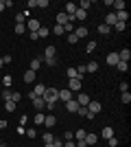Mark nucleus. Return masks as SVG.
<instances>
[{
    "label": "nucleus",
    "instance_id": "f257e3e1",
    "mask_svg": "<svg viewBox=\"0 0 131 147\" xmlns=\"http://www.w3.org/2000/svg\"><path fill=\"white\" fill-rule=\"evenodd\" d=\"M85 108H87V114H85L87 119H94V117H96V114H98L100 110H103V105H100V101H90V103H87Z\"/></svg>",
    "mask_w": 131,
    "mask_h": 147
},
{
    "label": "nucleus",
    "instance_id": "f03ea898",
    "mask_svg": "<svg viewBox=\"0 0 131 147\" xmlns=\"http://www.w3.org/2000/svg\"><path fill=\"white\" fill-rule=\"evenodd\" d=\"M57 92L59 90H55V88H46V92L42 94V99L46 103H57Z\"/></svg>",
    "mask_w": 131,
    "mask_h": 147
},
{
    "label": "nucleus",
    "instance_id": "7ed1b4c3",
    "mask_svg": "<svg viewBox=\"0 0 131 147\" xmlns=\"http://www.w3.org/2000/svg\"><path fill=\"white\" fill-rule=\"evenodd\" d=\"M57 99H61L63 103H68V101H72V99H74V94H72V92H70L68 88H63V90H59V92H57Z\"/></svg>",
    "mask_w": 131,
    "mask_h": 147
},
{
    "label": "nucleus",
    "instance_id": "20e7f679",
    "mask_svg": "<svg viewBox=\"0 0 131 147\" xmlns=\"http://www.w3.org/2000/svg\"><path fill=\"white\" fill-rule=\"evenodd\" d=\"M68 90L72 92V94L81 92V79H68Z\"/></svg>",
    "mask_w": 131,
    "mask_h": 147
},
{
    "label": "nucleus",
    "instance_id": "39448f33",
    "mask_svg": "<svg viewBox=\"0 0 131 147\" xmlns=\"http://www.w3.org/2000/svg\"><path fill=\"white\" fill-rule=\"evenodd\" d=\"M83 141H85V145H87V147H94L96 143H98V134L90 132V134H85V138H83Z\"/></svg>",
    "mask_w": 131,
    "mask_h": 147
},
{
    "label": "nucleus",
    "instance_id": "423d86ee",
    "mask_svg": "<svg viewBox=\"0 0 131 147\" xmlns=\"http://www.w3.org/2000/svg\"><path fill=\"white\" fill-rule=\"evenodd\" d=\"M112 9H114V13H118V11H125V9H127L125 0H112Z\"/></svg>",
    "mask_w": 131,
    "mask_h": 147
},
{
    "label": "nucleus",
    "instance_id": "0eeeda50",
    "mask_svg": "<svg viewBox=\"0 0 131 147\" xmlns=\"http://www.w3.org/2000/svg\"><path fill=\"white\" fill-rule=\"evenodd\" d=\"M42 57H44V59H53V57H57V49H55V46H46Z\"/></svg>",
    "mask_w": 131,
    "mask_h": 147
},
{
    "label": "nucleus",
    "instance_id": "6e6552de",
    "mask_svg": "<svg viewBox=\"0 0 131 147\" xmlns=\"http://www.w3.org/2000/svg\"><path fill=\"white\" fill-rule=\"evenodd\" d=\"M44 57H35V59H31V64H29V70H33V73H37L39 66H42Z\"/></svg>",
    "mask_w": 131,
    "mask_h": 147
},
{
    "label": "nucleus",
    "instance_id": "1a4fd4ad",
    "mask_svg": "<svg viewBox=\"0 0 131 147\" xmlns=\"http://www.w3.org/2000/svg\"><path fill=\"white\" fill-rule=\"evenodd\" d=\"M74 101H76V103H79V105H83V108H85V105L90 103L92 99L87 97V94H81V92H76V99H74Z\"/></svg>",
    "mask_w": 131,
    "mask_h": 147
},
{
    "label": "nucleus",
    "instance_id": "9d476101",
    "mask_svg": "<svg viewBox=\"0 0 131 147\" xmlns=\"http://www.w3.org/2000/svg\"><path fill=\"white\" fill-rule=\"evenodd\" d=\"M33 105H35V110H37V112H42L44 108H46V101H44L42 97H35V99H33Z\"/></svg>",
    "mask_w": 131,
    "mask_h": 147
},
{
    "label": "nucleus",
    "instance_id": "9b49d317",
    "mask_svg": "<svg viewBox=\"0 0 131 147\" xmlns=\"http://www.w3.org/2000/svg\"><path fill=\"white\" fill-rule=\"evenodd\" d=\"M105 61H107V66H116V64L120 61V59H118V53H109Z\"/></svg>",
    "mask_w": 131,
    "mask_h": 147
},
{
    "label": "nucleus",
    "instance_id": "f8f14e48",
    "mask_svg": "<svg viewBox=\"0 0 131 147\" xmlns=\"http://www.w3.org/2000/svg\"><path fill=\"white\" fill-rule=\"evenodd\" d=\"M79 108H81V105L76 103L74 99H72V101H68V103H66V110H68V112H74V114H76V112H79Z\"/></svg>",
    "mask_w": 131,
    "mask_h": 147
},
{
    "label": "nucleus",
    "instance_id": "ddd939ff",
    "mask_svg": "<svg viewBox=\"0 0 131 147\" xmlns=\"http://www.w3.org/2000/svg\"><path fill=\"white\" fill-rule=\"evenodd\" d=\"M44 125H46V127H55V125H57V119L53 117V114H46V119H44Z\"/></svg>",
    "mask_w": 131,
    "mask_h": 147
},
{
    "label": "nucleus",
    "instance_id": "4468645a",
    "mask_svg": "<svg viewBox=\"0 0 131 147\" xmlns=\"http://www.w3.org/2000/svg\"><path fill=\"white\" fill-rule=\"evenodd\" d=\"M116 22H118V20H116V13L109 11V13H107V18H105V24H107V26H114Z\"/></svg>",
    "mask_w": 131,
    "mask_h": 147
},
{
    "label": "nucleus",
    "instance_id": "2eb2a0df",
    "mask_svg": "<svg viewBox=\"0 0 131 147\" xmlns=\"http://www.w3.org/2000/svg\"><path fill=\"white\" fill-rule=\"evenodd\" d=\"M44 92H46V86H44V84H35V88H33V94H35V97H42Z\"/></svg>",
    "mask_w": 131,
    "mask_h": 147
},
{
    "label": "nucleus",
    "instance_id": "dca6fc26",
    "mask_svg": "<svg viewBox=\"0 0 131 147\" xmlns=\"http://www.w3.org/2000/svg\"><path fill=\"white\" fill-rule=\"evenodd\" d=\"M87 18V11H83V9H79L76 7V11H74V20H79V22H83V20Z\"/></svg>",
    "mask_w": 131,
    "mask_h": 147
},
{
    "label": "nucleus",
    "instance_id": "f3484780",
    "mask_svg": "<svg viewBox=\"0 0 131 147\" xmlns=\"http://www.w3.org/2000/svg\"><path fill=\"white\" fill-rule=\"evenodd\" d=\"M57 24H59V26L68 24V16H66L63 11H59V13H57Z\"/></svg>",
    "mask_w": 131,
    "mask_h": 147
},
{
    "label": "nucleus",
    "instance_id": "a211bd4d",
    "mask_svg": "<svg viewBox=\"0 0 131 147\" xmlns=\"http://www.w3.org/2000/svg\"><path fill=\"white\" fill-rule=\"evenodd\" d=\"M100 136H103L105 141H109V138H112V136H114V129L109 127V125H107V127H103V132H100Z\"/></svg>",
    "mask_w": 131,
    "mask_h": 147
},
{
    "label": "nucleus",
    "instance_id": "6ab92c4d",
    "mask_svg": "<svg viewBox=\"0 0 131 147\" xmlns=\"http://www.w3.org/2000/svg\"><path fill=\"white\" fill-rule=\"evenodd\" d=\"M26 26L31 29V33H37V31H39V26H42V24H39L37 20H29V24H26Z\"/></svg>",
    "mask_w": 131,
    "mask_h": 147
},
{
    "label": "nucleus",
    "instance_id": "aec40b11",
    "mask_svg": "<svg viewBox=\"0 0 131 147\" xmlns=\"http://www.w3.org/2000/svg\"><path fill=\"white\" fill-rule=\"evenodd\" d=\"M35 77H37V73H33V70H26V73H24V81H26V84H33Z\"/></svg>",
    "mask_w": 131,
    "mask_h": 147
},
{
    "label": "nucleus",
    "instance_id": "412c9836",
    "mask_svg": "<svg viewBox=\"0 0 131 147\" xmlns=\"http://www.w3.org/2000/svg\"><path fill=\"white\" fill-rule=\"evenodd\" d=\"M116 20H118V22H125V24H127V20H129V13H127V9H125V11H118V13H116Z\"/></svg>",
    "mask_w": 131,
    "mask_h": 147
},
{
    "label": "nucleus",
    "instance_id": "4be33fe9",
    "mask_svg": "<svg viewBox=\"0 0 131 147\" xmlns=\"http://www.w3.org/2000/svg\"><path fill=\"white\" fill-rule=\"evenodd\" d=\"M116 70H118V73H127V70H129V61H118V64H116Z\"/></svg>",
    "mask_w": 131,
    "mask_h": 147
},
{
    "label": "nucleus",
    "instance_id": "5701e85b",
    "mask_svg": "<svg viewBox=\"0 0 131 147\" xmlns=\"http://www.w3.org/2000/svg\"><path fill=\"white\" fill-rule=\"evenodd\" d=\"M42 141H44V145H48V143L55 141V134H53V132H46V134L42 136Z\"/></svg>",
    "mask_w": 131,
    "mask_h": 147
},
{
    "label": "nucleus",
    "instance_id": "b1692460",
    "mask_svg": "<svg viewBox=\"0 0 131 147\" xmlns=\"http://www.w3.org/2000/svg\"><path fill=\"white\" fill-rule=\"evenodd\" d=\"M44 119H46V114H44V112H37L33 121H35V125H44Z\"/></svg>",
    "mask_w": 131,
    "mask_h": 147
},
{
    "label": "nucleus",
    "instance_id": "393cba45",
    "mask_svg": "<svg viewBox=\"0 0 131 147\" xmlns=\"http://www.w3.org/2000/svg\"><path fill=\"white\" fill-rule=\"evenodd\" d=\"M9 101H13V103H20V101H22V92H13V90H11V99H9Z\"/></svg>",
    "mask_w": 131,
    "mask_h": 147
},
{
    "label": "nucleus",
    "instance_id": "a878e982",
    "mask_svg": "<svg viewBox=\"0 0 131 147\" xmlns=\"http://www.w3.org/2000/svg\"><path fill=\"white\" fill-rule=\"evenodd\" d=\"M66 75H68V79H79V75H76V68H72V66L66 70Z\"/></svg>",
    "mask_w": 131,
    "mask_h": 147
},
{
    "label": "nucleus",
    "instance_id": "bb28decb",
    "mask_svg": "<svg viewBox=\"0 0 131 147\" xmlns=\"http://www.w3.org/2000/svg\"><path fill=\"white\" fill-rule=\"evenodd\" d=\"M74 35L81 40V37H85V35H87V29H85V26H79V29L74 31Z\"/></svg>",
    "mask_w": 131,
    "mask_h": 147
},
{
    "label": "nucleus",
    "instance_id": "cd10ccee",
    "mask_svg": "<svg viewBox=\"0 0 131 147\" xmlns=\"http://www.w3.org/2000/svg\"><path fill=\"white\" fill-rule=\"evenodd\" d=\"M13 31H15V35H24V33H26V24H15Z\"/></svg>",
    "mask_w": 131,
    "mask_h": 147
},
{
    "label": "nucleus",
    "instance_id": "c85d7f7f",
    "mask_svg": "<svg viewBox=\"0 0 131 147\" xmlns=\"http://www.w3.org/2000/svg\"><path fill=\"white\" fill-rule=\"evenodd\" d=\"M85 70L87 73H96V70H98V64H96V61H90V64L85 66Z\"/></svg>",
    "mask_w": 131,
    "mask_h": 147
},
{
    "label": "nucleus",
    "instance_id": "c756f323",
    "mask_svg": "<svg viewBox=\"0 0 131 147\" xmlns=\"http://www.w3.org/2000/svg\"><path fill=\"white\" fill-rule=\"evenodd\" d=\"M79 9H83V11H87V9H90V7H92V2H90V0H81V2H79Z\"/></svg>",
    "mask_w": 131,
    "mask_h": 147
},
{
    "label": "nucleus",
    "instance_id": "7c9ffc66",
    "mask_svg": "<svg viewBox=\"0 0 131 147\" xmlns=\"http://www.w3.org/2000/svg\"><path fill=\"white\" fill-rule=\"evenodd\" d=\"M120 101H122V103H131V94H129V92H122V94H120Z\"/></svg>",
    "mask_w": 131,
    "mask_h": 147
},
{
    "label": "nucleus",
    "instance_id": "2f4dec72",
    "mask_svg": "<svg viewBox=\"0 0 131 147\" xmlns=\"http://www.w3.org/2000/svg\"><path fill=\"white\" fill-rule=\"evenodd\" d=\"M48 33H50V31L46 29V26H39V31H37V37H48Z\"/></svg>",
    "mask_w": 131,
    "mask_h": 147
},
{
    "label": "nucleus",
    "instance_id": "473e14b6",
    "mask_svg": "<svg viewBox=\"0 0 131 147\" xmlns=\"http://www.w3.org/2000/svg\"><path fill=\"white\" fill-rule=\"evenodd\" d=\"M15 105H18V103H13V101H5V110L7 112H13V110H15Z\"/></svg>",
    "mask_w": 131,
    "mask_h": 147
},
{
    "label": "nucleus",
    "instance_id": "72a5a7b5",
    "mask_svg": "<svg viewBox=\"0 0 131 147\" xmlns=\"http://www.w3.org/2000/svg\"><path fill=\"white\" fill-rule=\"evenodd\" d=\"M85 134H87L85 129H76V132H74V136H76V141H83V138H85Z\"/></svg>",
    "mask_w": 131,
    "mask_h": 147
},
{
    "label": "nucleus",
    "instance_id": "f704fd0d",
    "mask_svg": "<svg viewBox=\"0 0 131 147\" xmlns=\"http://www.w3.org/2000/svg\"><path fill=\"white\" fill-rule=\"evenodd\" d=\"M98 33H100V35H109V26H107V24H100L98 26Z\"/></svg>",
    "mask_w": 131,
    "mask_h": 147
},
{
    "label": "nucleus",
    "instance_id": "c9c22d12",
    "mask_svg": "<svg viewBox=\"0 0 131 147\" xmlns=\"http://www.w3.org/2000/svg\"><path fill=\"white\" fill-rule=\"evenodd\" d=\"M63 33H68V35H70V33H74V24H70V22H68V24H63Z\"/></svg>",
    "mask_w": 131,
    "mask_h": 147
},
{
    "label": "nucleus",
    "instance_id": "e433bc0d",
    "mask_svg": "<svg viewBox=\"0 0 131 147\" xmlns=\"http://www.w3.org/2000/svg\"><path fill=\"white\" fill-rule=\"evenodd\" d=\"M2 81H5V88H9V86H11V81H13V77H11V75H5Z\"/></svg>",
    "mask_w": 131,
    "mask_h": 147
},
{
    "label": "nucleus",
    "instance_id": "4c0bfd02",
    "mask_svg": "<svg viewBox=\"0 0 131 147\" xmlns=\"http://www.w3.org/2000/svg\"><path fill=\"white\" fill-rule=\"evenodd\" d=\"M114 29H116V31H120V33H122V31L127 29V24H125V22H116V24H114Z\"/></svg>",
    "mask_w": 131,
    "mask_h": 147
},
{
    "label": "nucleus",
    "instance_id": "58836bf2",
    "mask_svg": "<svg viewBox=\"0 0 131 147\" xmlns=\"http://www.w3.org/2000/svg\"><path fill=\"white\" fill-rule=\"evenodd\" d=\"M53 33H55V35H63V26L55 24V26H53Z\"/></svg>",
    "mask_w": 131,
    "mask_h": 147
},
{
    "label": "nucleus",
    "instance_id": "ea45409f",
    "mask_svg": "<svg viewBox=\"0 0 131 147\" xmlns=\"http://www.w3.org/2000/svg\"><path fill=\"white\" fill-rule=\"evenodd\" d=\"M48 5H50L48 0H37V9H46Z\"/></svg>",
    "mask_w": 131,
    "mask_h": 147
},
{
    "label": "nucleus",
    "instance_id": "a19ab883",
    "mask_svg": "<svg viewBox=\"0 0 131 147\" xmlns=\"http://www.w3.org/2000/svg\"><path fill=\"white\" fill-rule=\"evenodd\" d=\"M63 141H74V134H72V132H66V134H63Z\"/></svg>",
    "mask_w": 131,
    "mask_h": 147
},
{
    "label": "nucleus",
    "instance_id": "79ce46f5",
    "mask_svg": "<svg viewBox=\"0 0 131 147\" xmlns=\"http://www.w3.org/2000/svg\"><path fill=\"white\" fill-rule=\"evenodd\" d=\"M24 13H18V16H15V22H18V24H24Z\"/></svg>",
    "mask_w": 131,
    "mask_h": 147
},
{
    "label": "nucleus",
    "instance_id": "37998d69",
    "mask_svg": "<svg viewBox=\"0 0 131 147\" xmlns=\"http://www.w3.org/2000/svg\"><path fill=\"white\" fill-rule=\"evenodd\" d=\"M2 99H5V101H9V99H11V90H9V88H5V92H2Z\"/></svg>",
    "mask_w": 131,
    "mask_h": 147
},
{
    "label": "nucleus",
    "instance_id": "c03bdc74",
    "mask_svg": "<svg viewBox=\"0 0 131 147\" xmlns=\"http://www.w3.org/2000/svg\"><path fill=\"white\" fill-rule=\"evenodd\" d=\"M68 42L70 44H76V42H79V37H76L74 33H70V35H68Z\"/></svg>",
    "mask_w": 131,
    "mask_h": 147
},
{
    "label": "nucleus",
    "instance_id": "a18cd8bd",
    "mask_svg": "<svg viewBox=\"0 0 131 147\" xmlns=\"http://www.w3.org/2000/svg\"><path fill=\"white\" fill-rule=\"evenodd\" d=\"M92 51H96V42H87V53H92Z\"/></svg>",
    "mask_w": 131,
    "mask_h": 147
},
{
    "label": "nucleus",
    "instance_id": "49530a36",
    "mask_svg": "<svg viewBox=\"0 0 131 147\" xmlns=\"http://www.w3.org/2000/svg\"><path fill=\"white\" fill-rule=\"evenodd\" d=\"M120 92H129V86H127V81H120Z\"/></svg>",
    "mask_w": 131,
    "mask_h": 147
},
{
    "label": "nucleus",
    "instance_id": "de8ad7c7",
    "mask_svg": "<svg viewBox=\"0 0 131 147\" xmlns=\"http://www.w3.org/2000/svg\"><path fill=\"white\" fill-rule=\"evenodd\" d=\"M26 136H29V138H35V136H37V132H35V129H26Z\"/></svg>",
    "mask_w": 131,
    "mask_h": 147
},
{
    "label": "nucleus",
    "instance_id": "09e8293b",
    "mask_svg": "<svg viewBox=\"0 0 131 147\" xmlns=\"http://www.w3.org/2000/svg\"><path fill=\"white\" fill-rule=\"evenodd\" d=\"M26 121H29V117H26V114H22V117H20V125L24 127V125H26Z\"/></svg>",
    "mask_w": 131,
    "mask_h": 147
},
{
    "label": "nucleus",
    "instance_id": "8fccbe9b",
    "mask_svg": "<svg viewBox=\"0 0 131 147\" xmlns=\"http://www.w3.org/2000/svg\"><path fill=\"white\" fill-rule=\"evenodd\" d=\"M118 145V138H116V136H112V138H109V147H116Z\"/></svg>",
    "mask_w": 131,
    "mask_h": 147
},
{
    "label": "nucleus",
    "instance_id": "3c124183",
    "mask_svg": "<svg viewBox=\"0 0 131 147\" xmlns=\"http://www.w3.org/2000/svg\"><path fill=\"white\" fill-rule=\"evenodd\" d=\"M48 66H57V57H53V59H44Z\"/></svg>",
    "mask_w": 131,
    "mask_h": 147
},
{
    "label": "nucleus",
    "instance_id": "603ef678",
    "mask_svg": "<svg viewBox=\"0 0 131 147\" xmlns=\"http://www.w3.org/2000/svg\"><path fill=\"white\" fill-rule=\"evenodd\" d=\"M63 147H76L74 141H63Z\"/></svg>",
    "mask_w": 131,
    "mask_h": 147
},
{
    "label": "nucleus",
    "instance_id": "864d4df0",
    "mask_svg": "<svg viewBox=\"0 0 131 147\" xmlns=\"http://www.w3.org/2000/svg\"><path fill=\"white\" fill-rule=\"evenodd\" d=\"M2 61H5V64H11L13 57H11V55H5V57H2Z\"/></svg>",
    "mask_w": 131,
    "mask_h": 147
},
{
    "label": "nucleus",
    "instance_id": "5fc2aeb1",
    "mask_svg": "<svg viewBox=\"0 0 131 147\" xmlns=\"http://www.w3.org/2000/svg\"><path fill=\"white\" fill-rule=\"evenodd\" d=\"M29 7H31V9H37V0H29Z\"/></svg>",
    "mask_w": 131,
    "mask_h": 147
},
{
    "label": "nucleus",
    "instance_id": "6e6d98bb",
    "mask_svg": "<svg viewBox=\"0 0 131 147\" xmlns=\"http://www.w3.org/2000/svg\"><path fill=\"white\" fill-rule=\"evenodd\" d=\"M15 132H18V134H20V136H22V134H26V129H24V127H22V125H18V129H15Z\"/></svg>",
    "mask_w": 131,
    "mask_h": 147
},
{
    "label": "nucleus",
    "instance_id": "4d7b16f0",
    "mask_svg": "<svg viewBox=\"0 0 131 147\" xmlns=\"http://www.w3.org/2000/svg\"><path fill=\"white\" fill-rule=\"evenodd\" d=\"M76 114H83V117H85V114H87V108H83V105H81V108H79V112H76Z\"/></svg>",
    "mask_w": 131,
    "mask_h": 147
},
{
    "label": "nucleus",
    "instance_id": "13d9d810",
    "mask_svg": "<svg viewBox=\"0 0 131 147\" xmlns=\"http://www.w3.org/2000/svg\"><path fill=\"white\" fill-rule=\"evenodd\" d=\"M0 129H7V121L5 119H0Z\"/></svg>",
    "mask_w": 131,
    "mask_h": 147
},
{
    "label": "nucleus",
    "instance_id": "bf43d9fd",
    "mask_svg": "<svg viewBox=\"0 0 131 147\" xmlns=\"http://www.w3.org/2000/svg\"><path fill=\"white\" fill-rule=\"evenodd\" d=\"M5 9H7V7H5V0H0V13L5 11Z\"/></svg>",
    "mask_w": 131,
    "mask_h": 147
},
{
    "label": "nucleus",
    "instance_id": "052dcab7",
    "mask_svg": "<svg viewBox=\"0 0 131 147\" xmlns=\"http://www.w3.org/2000/svg\"><path fill=\"white\" fill-rule=\"evenodd\" d=\"M2 66H5V61H2V57H0V68H2Z\"/></svg>",
    "mask_w": 131,
    "mask_h": 147
},
{
    "label": "nucleus",
    "instance_id": "680f3d73",
    "mask_svg": "<svg viewBox=\"0 0 131 147\" xmlns=\"http://www.w3.org/2000/svg\"><path fill=\"white\" fill-rule=\"evenodd\" d=\"M44 147H55V145H53V143H48V145H44Z\"/></svg>",
    "mask_w": 131,
    "mask_h": 147
},
{
    "label": "nucleus",
    "instance_id": "e2e57ef3",
    "mask_svg": "<svg viewBox=\"0 0 131 147\" xmlns=\"http://www.w3.org/2000/svg\"><path fill=\"white\" fill-rule=\"evenodd\" d=\"M0 147H2V138H0Z\"/></svg>",
    "mask_w": 131,
    "mask_h": 147
}]
</instances>
